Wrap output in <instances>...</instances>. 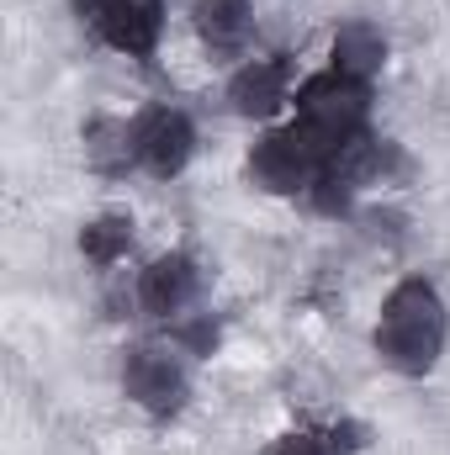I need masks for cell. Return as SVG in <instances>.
Listing matches in <instances>:
<instances>
[{
    "instance_id": "6da1fadb",
    "label": "cell",
    "mask_w": 450,
    "mask_h": 455,
    "mask_svg": "<svg viewBox=\"0 0 450 455\" xmlns=\"http://www.w3.org/2000/svg\"><path fill=\"white\" fill-rule=\"evenodd\" d=\"M450 334V318H446V302L430 281H398L382 302V323H376V355L403 371V376H424L435 371L440 349H446Z\"/></svg>"
},
{
    "instance_id": "7a4b0ae2",
    "label": "cell",
    "mask_w": 450,
    "mask_h": 455,
    "mask_svg": "<svg viewBox=\"0 0 450 455\" xmlns=\"http://www.w3.org/2000/svg\"><path fill=\"white\" fill-rule=\"evenodd\" d=\"M366 112H371V85H360L339 69L302 80V91H297V116L313 122L318 132H329L334 143H350L355 132H366Z\"/></svg>"
},
{
    "instance_id": "3957f363",
    "label": "cell",
    "mask_w": 450,
    "mask_h": 455,
    "mask_svg": "<svg viewBox=\"0 0 450 455\" xmlns=\"http://www.w3.org/2000/svg\"><path fill=\"white\" fill-rule=\"evenodd\" d=\"M122 392H127L143 413L175 419V413L186 408L191 381H186V365H181L170 349H159V344H133L127 360H122Z\"/></svg>"
},
{
    "instance_id": "277c9868",
    "label": "cell",
    "mask_w": 450,
    "mask_h": 455,
    "mask_svg": "<svg viewBox=\"0 0 450 455\" xmlns=\"http://www.w3.org/2000/svg\"><path fill=\"white\" fill-rule=\"evenodd\" d=\"M133 143H138V164L159 180L181 175L197 154V127L191 116L175 112V107H149V112L133 122Z\"/></svg>"
},
{
    "instance_id": "5b68a950",
    "label": "cell",
    "mask_w": 450,
    "mask_h": 455,
    "mask_svg": "<svg viewBox=\"0 0 450 455\" xmlns=\"http://www.w3.org/2000/svg\"><path fill=\"white\" fill-rule=\"evenodd\" d=\"M91 27L101 43H112L127 59H154L159 27H165V0H85Z\"/></svg>"
},
{
    "instance_id": "8992f818",
    "label": "cell",
    "mask_w": 450,
    "mask_h": 455,
    "mask_svg": "<svg viewBox=\"0 0 450 455\" xmlns=\"http://www.w3.org/2000/svg\"><path fill=\"white\" fill-rule=\"evenodd\" d=\"M197 286H202V270H197L191 254H159V259L138 275V302H143V313L170 318V313L191 307Z\"/></svg>"
},
{
    "instance_id": "52a82bcc",
    "label": "cell",
    "mask_w": 450,
    "mask_h": 455,
    "mask_svg": "<svg viewBox=\"0 0 450 455\" xmlns=\"http://www.w3.org/2000/svg\"><path fill=\"white\" fill-rule=\"evenodd\" d=\"M292 91V64L286 59H254L228 80V101L238 116H276Z\"/></svg>"
},
{
    "instance_id": "ba28073f",
    "label": "cell",
    "mask_w": 450,
    "mask_h": 455,
    "mask_svg": "<svg viewBox=\"0 0 450 455\" xmlns=\"http://www.w3.org/2000/svg\"><path fill=\"white\" fill-rule=\"evenodd\" d=\"M329 59H334L339 75L371 85V75H382V64H387V37H382V27H371V21H344L334 32Z\"/></svg>"
},
{
    "instance_id": "9c48e42d",
    "label": "cell",
    "mask_w": 450,
    "mask_h": 455,
    "mask_svg": "<svg viewBox=\"0 0 450 455\" xmlns=\"http://www.w3.org/2000/svg\"><path fill=\"white\" fill-rule=\"evenodd\" d=\"M191 21H197L202 43H207L213 53H238V48L249 43L254 5H249V0H197Z\"/></svg>"
},
{
    "instance_id": "30bf717a",
    "label": "cell",
    "mask_w": 450,
    "mask_h": 455,
    "mask_svg": "<svg viewBox=\"0 0 450 455\" xmlns=\"http://www.w3.org/2000/svg\"><path fill=\"white\" fill-rule=\"evenodd\" d=\"M85 164L96 175H122L133 159H138V143H133V127L122 116H91L85 122Z\"/></svg>"
},
{
    "instance_id": "8fae6325",
    "label": "cell",
    "mask_w": 450,
    "mask_h": 455,
    "mask_svg": "<svg viewBox=\"0 0 450 455\" xmlns=\"http://www.w3.org/2000/svg\"><path fill=\"white\" fill-rule=\"evenodd\" d=\"M127 249H133V218L127 212H101L80 228V254L91 265H117Z\"/></svg>"
},
{
    "instance_id": "7c38bea8",
    "label": "cell",
    "mask_w": 450,
    "mask_h": 455,
    "mask_svg": "<svg viewBox=\"0 0 450 455\" xmlns=\"http://www.w3.org/2000/svg\"><path fill=\"white\" fill-rule=\"evenodd\" d=\"M366 445V429L360 424H339L329 435H318V429H292V435H281L270 455H350Z\"/></svg>"
},
{
    "instance_id": "4fadbf2b",
    "label": "cell",
    "mask_w": 450,
    "mask_h": 455,
    "mask_svg": "<svg viewBox=\"0 0 450 455\" xmlns=\"http://www.w3.org/2000/svg\"><path fill=\"white\" fill-rule=\"evenodd\" d=\"M175 339H181V344H191L197 355H213V349H218V323H213V318H202V323H191V329H181Z\"/></svg>"
}]
</instances>
